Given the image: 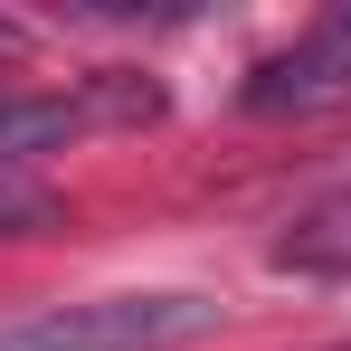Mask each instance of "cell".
<instances>
[{"label": "cell", "mask_w": 351, "mask_h": 351, "mask_svg": "<svg viewBox=\"0 0 351 351\" xmlns=\"http://www.w3.org/2000/svg\"><path fill=\"white\" fill-rule=\"evenodd\" d=\"M86 114H105V123H152L162 114V86H143V76H95V95H86Z\"/></svg>", "instance_id": "5"}, {"label": "cell", "mask_w": 351, "mask_h": 351, "mask_svg": "<svg viewBox=\"0 0 351 351\" xmlns=\"http://www.w3.org/2000/svg\"><path fill=\"white\" fill-rule=\"evenodd\" d=\"M219 332L209 294H95V304H38L10 313L0 351H180Z\"/></svg>", "instance_id": "1"}, {"label": "cell", "mask_w": 351, "mask_h": 351, "mask_svg": "<svg viewBox=\"0 0 351 351\" xmlns=\"http://www.w3.org/2000/svg\"><path fill=\"white\" fill-rule=\"evenodd\" d=\"M342 351H351V342H342Z\"/></svg>", "instance_id": "8"}, {"label": "cell", "mask_w": 351, "mask_h": 351, "mask_svg": "<svg viewBox=\"0 0 351 351\" xmlns=\"http://www.w3.org/2000/svg\"><path fill=\"white\" fill-rule=\"evenodd\" d=\"M58 209L48 199H29V190H0V237H29V228H48Z\"/></svg>", "instance_id": "6"}, {"label": "cell", "mask_w": 351, "mask_h": 351, "mask_svg": "<svg viewBox=\"0 0 351 351\" xmlns=\"http://www.w3.org/2000/svg\"><path fill=\"white\" fill-rule=\"evenodd\" d=\"M342 95H351V0L323 10L285 58H266L247 76V114H323Z\"/></svg>", "instance_id": "2"}, {"label": "cell", "mask_w": 351, "mask_h": 351, "mask_svg": "<svg viewBox=\"0 0 351 351\" xmlns=\"http://www.w3.org/2000/svg\"><path fill=\"white\" fill-rule=\"evenodd\" d=\"M10 48H19V29H10V19H0V58H10Z\"/></svg>", "instance_id": "7"}, {"label": "cell", "mask_w": 351, "mask_h": 351, "mask_svg": "<svg viewBox=\"0 0 351 351\" xmlns=\"http://www.w3.org/2000/svg\"><path fill=\"white\" fill-rule=\"evenodd\" d=\"M76 123H86V105H66V95H0V162L58 152Z\"/></svg>", "instance_id": "4"}, {"label": "cell", "mask_w": 351, "mask_h": 351, "mask_svg": "<svg viewBox=\"0 0 351 351\" xmlns=\"http://www.w3.org/2000/svg\"><path fill=\"white\" fill-rule=\"evenodd\" d=\"M276 256H285V266H313V276L351 266V180L332 190V199H313V209H304V219L276 237Z\"/></svg>", "instance_id": "3"}]
</instances>
